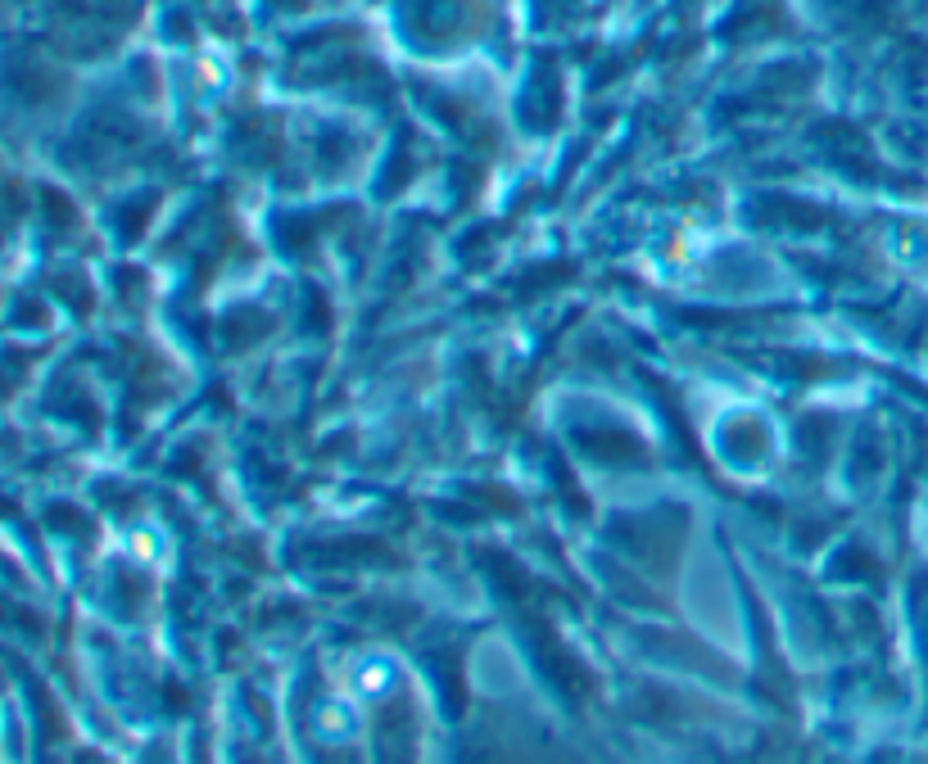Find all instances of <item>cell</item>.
I'll return each instance as SVG.
<instances>
[{"mask_svg":"<svg viewBox=\"0 0 928 764\" xmlns=\"http://www.w3.org/2000/svg\"><path fill=\"white\" fill-rule=\"evenodd\" d=\"M313 719H317V733H322L326 742H345V738L358 733V710H354V701H340V697L322 701Z\"/></svg>","mask_w":928,"mask_h":764,"instance_id":"obj_1","label":"cell"},{"mask_svg":"<svg viewBox=\"0 0 928 764\" xmlns=\"http://www.w3.org/2000/svg\"><path fill=\"white\" fill-rule=\"evenodd\" d=\"M394 687V661L385 656H367L354 665V693L358 697H385Z\"/></svg>","mask_w":928,"mask_h":764,"instance_id":"obj_2","label":"cell"}]
</instances>
